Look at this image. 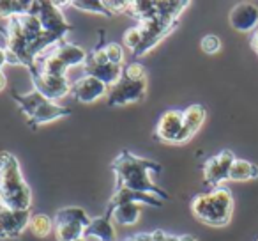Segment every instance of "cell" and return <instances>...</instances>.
Segmentation results:
<instances>
[{
    "label": "cell",
    "mask_w": 258,
    "mask_h": 241,
    "mask_svg": "<svg viewBox=\"0 0 258 241\" xmlns=\"http://www.w3.org/2000/svg\"><path fill=\"white\" fill-rule=\"evenodd\" d=\"M2 34L6 39L8 64L25 66L27 69L32 68L41 54L57 44L53 37L44 32L39 18L32 13L6 20Z\"/></svg>",
    "instance_id": "obj_1"
},
{
    "label": "cell",
    "mask_w": 258,
    "mask_h": 241,
    "mask_svg": "<svg viewBox=\"0 0 258 241\" xmlns=\"http://www.w3.org/2000/svg\"><path fill=\"white\" fill-rule=\"evenodd\" d=\"M115 174V191L127 190L135 194L156 195L161 201H168L170 195L154 183V174L161 172V165L151 158H144L131 151H120L111 162Z\"/></svg>",
    "instance_id": "obj_2"
},
{
    "label": "cell",
    "mask_w": 258,
    "mask_h": 241,
    "mask_svg": "<svg viewBox=\"0 0 258 241\" xmlns=\"http://www.w3.org/2000/svg\"><path fill=\"white\" fill-rule=\"evenodd\" d=\"M0 199L8 209L27 211L32 206V190L13 153L0 151Z\"/></svg>",
    "instance_id": "obj_3"
},
{
    "label": "cell",
    "mask_w": 258,
    "mask_h": 241,
    "mask_svg": "<svg viewBox=\"0 0 258 241\" xmlns=\"http://www.w3.org/2000/svg\"><path fill=\"white\" fill-rule=\"evenodd\" d=\"M191 213L198 222L211 227H225L232 220L233 195L228 188L218 186L198 194L191 201Z\"/></svg>",
    "instance_id": "obj_4"
},
{
    "label": "cell",
    "mask_w": 258,
    "mask_h": 241,
    "mask_svg": "<svg viewBox=\"0 0 258 241\" xmlns=\"http://www.w3.org/2000/svg\"><path fill=\"white\" fill-rule=\"evenodd\" d=\"M87 52L82 46L66 39L50 46L44 54H41L36 59L32 68H29V71L43 73V75L68 76V69L76 68L80 64L83 66Z\"/></svg>",
    "instance_id": "obj_5"
},
{
    "label": "cell",
    "mask_w": 258,
    "mask_h": 241,
    "mask_svg": "<svg viewBox=\"0 0 258 241\" xmlns=\"http://www.w3.org/2000/svg\"><path fill=\"white\" fill-rule=\"evenodd\" d=\"M147 69L140 62H129L124 66L120 80L110 87L106 96V103L110 107L140 103L147 96Z\"/></svg>",
    "instance_id": "obj_6"
},
{
    "label": "cell",
    "mask_w": 258,
    "mask_h": 241,
    "mask_svg": "<svg viewBox=\"0 0 258 241\" xmlns=\"http://www.w3.org/2000/svg\"><path fill=\"white\" fill-rule=\"evenodd\" d=\"M11 98L16 101L18 108L27 117V123H29L30 128L43 126V124L53 123L57 119H64L68 115H71V110L68 107L46 100L37 90H32V92L27 94L13 92Z\"/></svg>",
    "instance_id": "obj_7"
},
{
    "label": "cell",
    "mask_w": 258,
    "mask_h": 241,
    "mask_svg": "<svg viewBox=\"0 0 258 241\" xmlns=\"http://www.w3.org/2000/svg\"><path fill=\"white\" fill-rule=\"evenodd\" d=\"M64 2H51V0H34L32 15L39 18L43 30L50 37H53L57 43L68 39V34L73 30V25L66 20L62 13Z\"/></svg>",
    "instance_id": "obj_8"
},
{
    "label": "cell",
    "mask_w": 258,
    "mask_h": 241,
    "mask_svg": "<svg viewBox=\"0 0 258 241\" xmlns=\"http://www.w3.org/2000/svg\"><path fill=\"white\" fill-rule=\"evenodd\" d=\"M179 23H180V20L163 16V15H159V11H158V16H154V18L137 23L142 30V43L133 55L135 57H144V55H147L149 52L154 50L163 39H166L173 30H177Z\"/></svg>",
    "instance_id": "obj_9"
},
{
    "label": "cell",
    "mask_w": 258,
    "mask_h": 241,
    "mask_svg": "<svg viewBox=\"0 0 258 241\" xmlns=\"http://www.w3.org/2000/svg\"><path fill=\"white\" fill-rule=\"evenodd\" d=\"M154 138L163 144L180 146L191 140V135L187 133L184 126V112L182 110H166L159 117L154 130Z\"/></svg>",
    "instance_id": "obj_10"
},
{
    "label": "cell",
    "mask_w": 258,
    "mask_h": 241,
    "mask_svg": "<svg viewBox=\"0 0 258 241\" xmlns=\"http://www.w3.org/2000/svg\"><path fill=\"white\" fill-rule=\"evenodd\" d=\"M233 162H235V155L230 149H223L218 155L211 156L207 162L204 163V181L207 186L218 188L223 186L225 181L230 177V169H232Z\"/></svg>",
    "instance_id": "obj_11"
},
{
    "label": "cell",
    "mask_w": 258,
    "mask_h": 241,
    "mask_svg": "<svg viewBox=\"0 0 258 241\" xmlns=\"http://www.w3.org/2000/svg\"><path fill=\"white\" fill-rule=\"evenodd\" d=\"M30 82L34 85V90L44 96L46 100L55 101L69 96L71 94V83L68 76H57V75H43V73L29 71Z\"/></svg>",
    "instance_id": "obj_12"
},
{
    "label": "cell",
    "mask_w": 258,
    "mask_h": 241,
    "mask_svg": "<svg viewBox=\"0 0 258 241\" xmlns=\"http://www.w3.org/2000/svg\"><path fill=\"white\" fill-rule=\"evenodd\" d=\"M30 209L18 211V209L4 208L0 211V239H16L20 237L25 229H29L30 222Z\"/></svg>",
    "instance_id": "obj_13"
},
{
    "label": "cell",
    "mask_w": 258,
    "mask_h": 241,
    "mask_svg": "<svg viewBox=\"0 0 258 241\" xmlns=\"http://www.w3.org/2000/svg\"><path fill=\"white\" fill-rule=\"evenodd\" d=\"M108 90L110 87L106 83H103L101 80L94 78V76H82L76 82L71 83V96L75 98L80 103H94V101L101 100V98L108 96Z\"/></svg>",
    "instance_id": "obj_14"
},
{
    "label": "cell",
    "mask_w": 258,
    "mask_h": 241,
    "mask_svg": "<svg viewBox=\"0 0 258 241\" xmlns=\"http://www.w3.org/2000/svg\"><path fill=\"white\" fill-rule=\"evenodd\" d=\"M228 22L237 32H254L258 29V8L251 2H239L230 11Z\"/></svg>",
    "instance_id": "obj_15"
},
{
    "label": "cell",
    "mask_w": 258,
    "mask_h": 241,
    "mask_svg": "<svg viewBox=\"0 0 258 241\" xmlns=\"http://www.w3.org/2000/svg\"><path fill=\"white\" fill-rule=\"evenodd\" d=\"M83 71H85V75L94 76V78L106 83L108 87H111L120 80L122 73H124V66L111 64V62L97 64V62H90L85 59V62H83Z\"/></svg>",
    "instance_id": "obj_16"
},
{
    "label": "cell",
    "mask_w": 258,
    "mask_h": 241,
    "mask_svg": "<svg viewBox=\"0 0 258 241\" xmlns=\"http://www.w3.org/2000/svg\"><path fill=\"white\" fill-rule=\"evenodd\" d=\"M83 237L90 241H115V227L111 216L108 213L101 216H92Z\"/></svg>",
    "instance_id": "obj_17"
},
{
    "label": "cell",
    "mask_w": 258,
    "mask_h": 241,
    "mask_svg": "<svg viewBox=\"0 0 258 241\" xmlns=\"http://www.w3.org/2000/svg\"><path fill=\"white\" fill-rule=\"evenodd\" d=\"M106 213L118 225H135L140 220L142 204H138V202H125V204H118L113 206V208H106Z\"/></svg>",
    "instance_id": "obj_18"
},
{
    "label": "cell",
    "mask_w": 258,
    "mask_h": 241,
    "mask_svg": "<svg viewBox=\"0 0 258 241\" xmlns=\"http://www.w3.org/2000/svg\"><path fill=\"white\" fill-rule=\"evenodd\" d=\"M184 112V126H186L187 133L191 135V138L198 133L202 126L205 123V117H207V110H205L202 105H189Z\"/></svg>",
    "instance_id": "obj_19"
},
{
    "label": "cell",
    "mask_w": 258,
    "mask_h": 241,
    "mask_svg": "<svg viewBox=\"0 0 258 241\" xmlns=\"http://www.w3.org/2000/svg\"><path fill=\"white\" fill-rule=\"evenodd\" d=\"M127 15L138 23L158 16V0H133L129 6Z\"/></svg>",
    "instance_id": "obj_20"
},
{
    "label": "cell",
    "mask_w": 258,
    "mask_h": 241,
    "mask_svg": "<svg viewBox=\"0 0 258 241\" xmlns=\"http://www.w3.org/2000/svg\"><path fill=\"white\" fill-rule=\"evenodd\" d=\"M258 177V165L253 162H247V160H239L235 158L232 169H230V177L228 181H237V183H242V181H251Z\"/></svg>",
    "instance_id": "obj_21"
},
{
    "label": "cell",
    "mask_w": 258,
    "mask_h": 241,
    "mask_svg": "<svg viewBox=\"0 0 258 241\" xmlns=\"http://www.w3.org/2000/svg\"><path fill=\"white\" fill-rule=\"evenodd\" d=\"M34 0H0V18L9 20L15 16L29 15Z\"/></svg>",
    "instance_id": "obj_22"
},
{
    "label": "cell",
    "mask_w": 258,
    "mask_h": 241,
    "mask_svg": "<svg viewBox=\"0 0 258 241\" xmlns=\"http://www.w3.org/2000/svg\"><path fill=\"white\" fill-rule=\"evenodd\" d=\"M55 236L58 241H78L85 234L87 225L76 222H53Z\"/></svg>",
    "instance_id": "obj_23"
},
{
    "label": "cell",
    "mask_w": 258,
    "mask_h": 241,
    "mask_svg": "<svg viewBox=\"0 0 258 241\" xmlns=\"http://www.w3.org/2000/svg\"><path fill=\"white\" fill-rule=\"evenodd\" d=\"M92 216L85 211L83 208H78V206H66V208H60L53 216V222H76V223H83V225L89 227Z\"/></svg>",
    "instance_id": "obj_24"
},
{
    "label": "cell",
    "mask_w": 258,
    "mask_h": 241,
    "mask_svg": "<svg viewBox=\"0 0 258 241\" xmlns=\"http://www.w3.org/2000/svg\"><path fill=\"white\" fill-rule=\"evenodd\" d=\"M53 227H55L53 218L44 215V213H36V215L30 216L29 229L32 230L37 237H46L48 234H51Z\"/></svg>",
    "instance_id": "obj_25"
},
{
    "label": "cell",
    "mask_w": 258,
    "mask_h": 241,
    "mask_svg": "<svg viewBox=\"0 0 258 241\" xmlns=\"http://www.w3.org/2000/svg\"><path fill=\"white\" fill-rule=\"evenodd\" d=\"M71 8L78 9V11L92 13V15H101V16H111L110 13L104 9L103 0H71L68 2Z\"/></svg>",
    "instance_id": "obj_26"
},
{
    "label": "cell",
    "mask_w": 258,
    "mask_h": 241,
    "mask_svg": "<svg viewBox=\"0 0 258 241\" xmlns=\"http://www.w3.org/2000/svg\"><path fill=\"white\" fill-rule=\"evenodd\" d=\"M179 236L175 234H168L165 230L158 229V230H152V232H140V234H135V236L127 237L124 241H177Z\"/></svg>",
    "instance_id": "obj_27"
},
{
    "label": "cell",
    "mask_w": 258,
    "mask_h": 241,
    "mask_svg": "<svg viewBox=\"0 0 258 241\" xmlns=\"http://www.w3.org/2000/svg\"><path fill=\"white\" fill-rule=\"evenodd\" d=\"M122 41H124L125 48H127L129 52H137L138 46H140L142 43V30L138 25H133V27H129L127 30L124 32V36H122Z\"/></svg>",
    "instance_id": "obj_28"
},
{
    "label": "cell",
    "mask_w": 258,
    "mask_h": 241,
    "mask_svg": "<svg viewBox=\"0 0 258 241\" xmlns=\"http://www.w3.org/2000/svg\"><path fill=\"white\" fill-rule=\"evenodd\" d=\"M104 52H106V57L111 64L124 66V48H122V44L108 43L106 46H104Z\"/></svg>",
    "instance_id": "obj_29"
},
{
    "label": "cell",
    "mask_w": 258,
    "mask_h": 241,
    "mask_svg": "<svg viewBox=\"0 0 258 241\" xmlns=\"http://www.w3.org/2000/svg\"><path fill=\"white\" fill-rule=\"evenodd\" d=\"M103 6L111 16L113 15H124V13L127 15L131 2H129V0H103Z\"/></svg>",
    "instance_id": "obj_30"
},
{
    "label": "cell",
    "mask_w": 258,
    "mask_h": 241,
    "mask_svg": "<svg viewBox=\"0 0 258 241\" xmlns=\"http://www.w3.org/2000/svg\"><path fill=\"white\" fill-rule=\"evenodd\" d=\"M200 48L209 55H214L221 50V39H219L216 34H207V36L202 37L200 41Z\"/></svg>",
    "instance_id": "obj_31"
},
{
    "label": "cell",
    "mask_w": 258,
    "mask_h": 241,
    "mask_svg": "<svg viewBox=\"0 0 258 241\" xmlns=\"http://www.w3.org/2000/svg\"><path fill=\"white\" fill-rule=\"evenodd\" d=\"M249 43H251V48L254 50V54L258 55V29L254 30L253 34H251V41H249Z\"/></svg>",
    "instance_id": "obj_32"
},
{
    "label": "cell",
    "mask_w": 258,
    "mask_h": 241,
    "mask_svg": "<svg viewBox=\"0 0 258 241\" xmlns=\"http://www.w3.org/2000/svg\"><path fill=\"white\" fill-rule=\"evenodd\" d=\"M6 64H8V52L4 46H0V69H4Z\"/></svg>",
    "instance_id": "obj_33"
},
{
    "label": "cell",
    "mask_w": 258,
    "mask_h": 241,
    "mask_svg": "<svg viewBox=\"0 0 258 241\" xmlns=\"http://www.w3.org/2000/svg\"><path fill=\"white\" fill-rule=\"evenodd\" d=\"M8 87V76H6L4 69H0V92Z\"/></svg>",
    "instance_id": "obj_34"
},
{
    "label": "cell",
    "mask_w": 258,
    "mask_h": 241,
    "mask_svg": "<svg viewBox=\"0 0 258 241\" xmlns=\"http://www.w3.org/2000/svg\"><path fill=\"white\" fill-rule=\"evenodd\" d=\"M177 241H198V239L193 236H189V234H182V236H179V239Z\"/></svg>",
    "instance_id": "obj_35"
},
{
    "label": "cell",
    "mask_w": 258,
    "mask_h": 241,
    "mask_svg": "<svg viewBox=\"0 0 258 241\" xmlns=\"http://www.w3.org/2000/svg\"><path fill=\"white\" fill-rule=\"evenodd\" d=\"M2 209H4V204H2V199H0V211H2Z\"/></svg>",
    "instance_id": "obj_36"
},
{
    "label": "cell",
    "mask_w": 258,
    "mask_h": 241,
    "mask_svg": "<svg viewBox=\"0 0 258 241\" xmlns=\"http://www.w3.org/2000/svg\"><path fill=\"white\" fill-rule=\"evenodd\" d=\"M78 241H87V239H85V237H82V239H78Z\"/></svg>",
    "instance_id": "obj_37"
}]
</instances>
